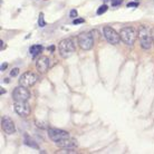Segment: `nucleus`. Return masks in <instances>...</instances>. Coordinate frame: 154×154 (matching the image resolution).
Wrapping results in <instances>:
<instances>
[{"label":"nucleus","mask_w":154,"mask_h":154,"mask_svg":"<svg viewBox=\"0 0 154 154\" xmlns=\"http://www.w3.org/2000/svg\"><path fill=\"white\" fill-rule=\"evenodd\" d=\"M138 40H140V46L144 50L150 49L152 44H153L152 35H151L150 30L147 29V27H145V26H141L138 28Z\"/></svg>","instance_id":"f257e3e1"},{"label":"nucleus","mask_w":154,"mask_h":154,"mask_svg":"<svg viewBox=\"0 0 154 154\" xmlns=\"http://www.w3.org/2000/svg\"><path fill=\"white\" fill-rule=\"evenodd\" d=\"M58 51H59L60 57L63 58H68L70 55H73V53L75 51V44L73 39L66 38L60 40L58 44Z\"/></svg>","instance_id":"f03ea898"},{"label":"nucleus","mask_w":154,"mask_h":154,"mask_svg":"<svg viewBox=\"0 0 154 154\" xmlns=\"http://www.w3.org/2000/svg\"><path fill=\"white\" fill-rule=\"evenodd\" d=\"M120 36L121 40L123 43L128 45V46H132L133 44L135 43L137 36H138V31H136L133 27H124V28L121 29Z\"/></svg>","instance_id":"7ed1b4c3"},{"label":"nucleus","mask_w":154,"mask_h":154,"mask_svg":"<svg viewBox=\"0 0 154 154\" xmlns=\"http://www.w3.org/2000/svg\"><path fill=\"white\" fill-rule=\"evenodd\" d=\"M77 43H78L79 47L83 50H90L94 46V39H93L92 34H90V33H83V34L78 35Z\"/></svg>","instance_id":"20e7f679"},{"label":"nucleus","mask_w":154,"mask_h":154,"mask_svg":"<svg viewBox=\"0 0 154 154\" xmlns=\"http://www.w3.org/2000/svg\"><path fill=\"white\" fill-rule=\"evenodd\" d=\"M103 35H104V37H105V39H106L107 41L110 44H112V45H117V44L120 43L121 36L112 27H108V26L104 27L103 28Z\"/></svg>","instance_id":"39448f33"},{"label":"nucleus","mask_w":154,"mask_h":154,"mask_svg":"<svg viewBox=\"0 0 154 154\" xmlns=\"http://www.w3.org/2000/svg\"><path fill=\"white\" fill-rule=\"evenodd\" d=\"M13 97L15 102H27L30 98V93L25 86H18L15 88L13 93Z\"/></svg>","instance_id":"423d86ee"},{"label":"nucleus","mask_w":154,"mask_h":154,"mask_svg":"<svg viewBox=\"0 0 154 154\" xmlns=\"http://www.w3.org/2000/svg\"><path fill=\"white\" fill-rule=\"evenodd\" d=\"M38 81V76L35 73H31V72H27V73H24L19 79V84L21 86H25V87H31L34 86Z\"/></svg>","instance_id":"0eeeda50"},{"label":"nucleus","mask_w":154,"mask_h":154,"mask_svg":"<svg viewBox=\"0 0 154 154\" xmlns=\"http://www.w3.org/2000/svg\"><path fill=\"white\" fill-rule=\"evenodd\" d=\"M48 136L50 137L51 141L56 142L65 140V138H68L69 133L64 131V130H59V128H48Z\"/></svg>","instance_id":"6e6552de"},{"label":"nucleus","mask_w":154,"mask_h":154,"mask_svg":"<svg viewBox=\"0 0 154 154\" xmlns=\"http://www.w3.org/2000/svg\"><path fill=\"white\" fill-rule=\"evenodd\" d=\"M15 112L21 117H27L30 114V106L27 102H15L13 104Z\"/></svg>","instance_id":"1a4fd4ad"},{"label":"nucleus","mask_w":154,"mask_h":154,"mask_svg":"<svg viewBox=\"0 0 154 154\" xmlns=\"http://www.w3.org/2000/svg\"><path fill=\"white\" fill-rule=\"evenodd\" d=\"M1 126H2V130L7 134H13L16 132V126H15V123L13 122V120L8 117V116H4L1 120Z\"/></svg>","instance_id":"9d476101"},{"label":"nucleus","mask_w":154,"mask_h":154,"mask_svg":"<svg viewBox=\"0 0 154 154\" xmlns=\"http://www.w3.org/2000/svg\"><path fill=\"white\" fill-rule=\"evenodd\" d=\"M49 65H50V60L46 56H41L39 57L38 60L36 61V68L39 73H46L49 68Z\"/></svg>","instance_id":"9b49d317"},{"label":"nucleus","mask_w":154,"mask_h":154,"mask_svg":"<svg viewBox=\"0 0 154 154\" xmlns=\"http://www.w3.org/2000/svg\"><path fill=\"white\" fill-rule=\"evenodd\" d=\"M56 145L61 147V149H74V147L77 146V141L68 137V138H65V140L56 142Z\"/></svg>","instance_id":"f8f14e48"},{"label":"nucleus","mask_w":154,"mask_h":154,"mask_svg":"<svg viewBox=\"0 0 154 154\" xmlns=\"http://www.w3.org/2000/svg\"><path fill=\"white\" fill-rule=\"evenodd\" d=\"M41 50H43V46L41 45H33L29 48V53L33 56L39 55V53H41Z\"/></svg>","instance_id":"ddd939ff"},{"label":"nucleus","mask_w":154,"mask_h":154,"mask_svg":"<svg viewBox=\"0 0 154 154\" xmlns=\"http://www.w3.org/2000/svg\"><path fill=\"white\" fill-rule=\"evenodd\" d=\"M25 143H26V145L30 146V147H33V149H38L37 143H35L34 140H33V138H30L28 135H25Z\"/></svg>","instance_id":"4468645a"},{"label":"nucleus","mask_w":154,"mask_h":154,"mask_svg":"<svg viewBox=\"0 0 154 154\" xmlns=\"http://www.w3.org/2000/svg\"><path fill=\"white\" fill-rule=\"evenodd\" d=\"M38 26L39 27H45L46 26V21L44 19V13H40L38 18Z\"/></svg>","instance_id":"2eb2a0df"},{"label":"nucleus","mask_w":154,"mask_h":154,"mask_svg":"<svg viewBox=\"0 0 154 154\" xmlns=\"http://www.w3.org/2000/svg\"><path fill=\"white\" fill-rule=\"evenodd\" d=\"M58 154H68V153H76V151H74V149H63L61 151H58L57 152Z\"/></svg>","instance_id":"dca6fc26"},{"label":"nucleus","mask_w":154,"mask_h":154,"mask_svg":"<svg viewBox=\"0 0 154 154\" xmlns=\"http://www.w3.org/2000/svg\"><path fill=\"white\" fill-rule=\"evenodd\" d=\"M107 6L106 4H103V6H101L98 9H97V15H103V13H105L107 11Z\"/></svg>","instance_id":"f3484780"},{"label":"nucleus","mask_w":154,"mask_h":154,"mask_svg":"<svg viewBox=\"0 0 154 154\" xmlns=\"http://www.w3.org/2000/svg\"><path fill=\"white\" fill-rule=\"evenodd\" d=\"M122 2H123V0H112V6L116 7V6H120Z\"/></svg>","instance_id":"a211bd4d"},{"label":"nucleus","mask_w":154,"mask_h":154,"mask_svg":"<svg viewBox=\"0 0 154 154\" xmlns=\"http://www.w3.org/2000/svg\"><path fill=\"white\" fill-rule=\"evenodd\" d=\"M85 21L83 18H75V20L73 21L74 25H78V24H83V22Z\"/></svg>","instance_id":"6ab92c4d"},{"label":"nucleus","mask_w":154,"mask_h":154,"mask_svg":"<svg viewBox=\"0 0 154 154\" xmlns=\"http://www.w3.org/2000/svg\"><path fill=\"white\" fill-rule=\"evenodd\" d=\"M18 74H19V68H13L11 72H10V75L13 77H15V76H17Z\"/></svg>","instance_id":"aec40b11"},{"label":"nucleus","mask_w":154,"mask_h":154,"mask_svg":"<svg viewBox=\"0 0 154 154\" xmlns=\"http://www.w3.org/2000/svg\"><path fill=\"white\" fill-rule=\"evenodd\" d=\"M69 16L72 18H76L77 17V11L75 10V9H73L72 11H70V13H69Z\"/></svg>","instance_id":"412c9836"},{"label":"nucleus","mask_w":154,"mask_h":154,"mask_svg":"<svg viewBox=\"0 0 154 154\" xmlns=\"http://www.w3.org/2000/svg\"><path fill=\"white\" fill-rule=\"evenodd\" d=\"M137 6H138V2H128L127 8H131V7H137Z\"/></svg>","instance_id":"4be33fe9"},{"label":"nucleus","mask_w":154,"mask_h":154,"mask_svg":"<svg viewBox=\"0 0 154 154\" xmlns=\"http://www.w3.org/2000/svg\"><path fill=\"white\" fill-rule=\"evenodd\" d=\"M151 35H152V41H153V45H154V28L151 30Z\"/></svg>","instance_id":"5701e85b"},{"label":"nucleus","mask_w":154,"mask_h":154,"mask_svg":"<svg viewBox=\"0 0 154 154\" xmlns=\"http://www.w3.org/2000/svg\"><path fill=\"white\" fill-rule=\"evenodd\" d=\"M7 67V64H4V65H1V70H4V68Z\"/></svg>","instance_id":"b1692460"},{"label":"nucleus","mask_w":154,"mask_h":154,"mask_svg":"<svg viewBox=\"0 0 154 154\" xmlns=\"http://www.w3.org/2000/svg\"><path fill=\"white\" fill-rule=\"evenodd\" d=\"M4 48V43L2 41V40H1V50H2Z\"/></svg>","instance_id":"393cba45"}]
</instances>
